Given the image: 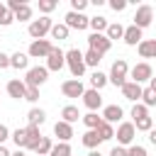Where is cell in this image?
Listing matches in <instances>:
<instances>
[{
  "instance_id": "6da1fadb",
  "label": "cell",
  "mask_w": 156,
  "mask_h": 156,
  "mask_svg": "<svg viewBox=\"0 0 156 156\" xmlns=\"http://www.w3.org/2000/svg\"><path fill=\"white\" fill-rule=\"evenodd\" d=\"M66 66H68L71 76H73L76 80H80V78H83V73H85L83 51H80V49H68V51H66Z\"/></svg>"
},
{
  "instance_id": "7a4b0ae2",
  "label": "cell",
  "mask_w": 156,
  "mask_h": 156,
  "mask_svg": "<svg viewBox=\"0 0 156 156\" xmlns=\"http://www.w3.org/2000/svg\"><path fill=\"white\" fill-rule=\"evenodd\" d=\"M127 78H129V63H127V58H117V61L112 63V68H110L107 83H112V85L122 88V85L127 83Z\"/></svg>"
},
{
  "instance_id": "3957f363",
  "label": "cell",
  "mask_w": 156,
  "mask_h": 156,
  "mask_svg": "<svg viewBox=\"0 0 156 156\" xmlns=\"http://www.w3.org/2000/svg\"><path fill=\"white\" fill-rule=\"evenodd\" d=\"M46 80H49L46 66H32V68H27V73H24V85H27V88H41Z\"/></svg>"
},
{
  "instance_id": "277c9868",
  "label": "cell",
  "mask_w": 156,
  "mask_h": 156,
  "mask_svg": "<svg viewBox=\"0 0 156 156\" xmlns=\"http://www.w3.org/2000/svg\"><path fill=\"white\" fill-rule=\"evenodd\" d=\"M51 27H54L51 17H39V20H32V22H29L27 34L32 37V41H34V39H44V37L51 32Z\"/></svg>"
},
{
  "instance_id": "5b68a950",
  "label": "cell",
  "mask_w": 156,
  "mask_h": 156,
  "mask_svg": "<svg viewBox=\"0 0 156 156\" xmlns=\"http://www.w3.org/2000/svg\"><path fill=\"white\" fill-rule=\"evenodd\" d=\"M129 78H132V83H136V85L149 83V80L154 78V68H151V63H146V61L134 63V66L129 68Z\"/></svg>"
},
{
  "instance_id": "8992f818",
  "label": "cell",
  "mask_w": 156,
  "mask_h": 156,
  "mask_svg": "<svg viewBox=\"0 0 156 156\" xmlns=\"http://www.w3.org/2000/svg\"><path fill=\"white\" fill-rule=\"evenodd\" d=\"M115 136H117V146H132L134 144V136H136V129H134V122H119L117 129H115Z\"/></svg>"
},
{
  "instance_id": "52a82bcc",
  "label": "cell",
  "mask_w": 156,
  "mask_h": 156,
  "mask_svg": "<svg viewBox=\"0 0 156 156\" xmlns=\"http://www.w3.org/2000/svg\"><path fill=\"white\" fill-rule=\"evenodd\" d=\"M151 22H154V7H151V5H139L136 12H134V22H132V24L144 32Z\"/></svg>"
},
{
  "instance_id": "ba28073f",
  "label": "cell",
  "mask_w": 156,
  "mask_h": 156,
  "mask_svg": "<svg viewBox=\"0 0 156 156\" xmlns=\"http://www.w3.org/2000/svg\"><path fill=\"white\" fill-rule=\"evenodd\" d=\"M63 20H66L63 24H66L68 29H78V32L88 29V22H90V17H88L85 12H71V10L66 12V17H63Z\"/></svg>"
},
{
  "instance_id": "9c48e42d",
  "label": "cell",
  "mask_w": 156,
  "mask_h": 156,
  "mask_svg": "<svg viewBox=\"0 0 156 156\" xmlns=\"http://www.w3.org/2000/svg\"><path fill=\"white\" fill-rule=\"evenodd\" d=\"M51 49H54V44H51L49 39H34V41L29 44L27 56H29V58H46Z\"/></svg>"
},
{
  "instance_id": "30bf717a",
  "label": "cell",
  "mask_w": 156,
  "mask_h": 156,
  "mask_svg": "<svg viewBox=\"0 0 156 156\" xmlns=\"http://www.w3.org/2000/svg\"><path fill=\"white\" fill-rule=\"evenodd\" d=\"M88 49H93V51H98V54L105 56V54L112 49V41H110L105 34H95V32H93V34L88 37Z\"/></svg>"
},
{
  "instance_id": "8fae6325",
  "label": "cell",
  "mask_w": 156,
  "mask_h": 156,
  "mask_svg": "<svg viewBox=\"0 0 156 156\" xmlns=\"http://www.w3.org/2000/svg\"><path fill=\"white\" fill-rule=\"evenodd\" d=\"M66 66V51H61L58 46H54L51 51H49V56H46V71L51 73V71H61Z\"/></svg>"
},
{
  "instance_id": "7c38bea8",
  "label": "cell",
  "mask_w": 156,
  "mask_h": 156,
  "mask_svg": "<svg viewBox=\"0 0 156 156\" xmlns=\"http://www.w3.org/2000/svg\"><path fill=\"white\" fill-rule=\"evenodd\" d=\"M61 93H63L66 98H83L85 85H83L80 80H76V78H68V80L61 83Z\"/></svg>"
},
{
  "instance_id": "4fadbf2b",
  "label": "cell",
  "mask_w": 156,
  "mask_h": 156,
  "mask_svg": "<svg viewBox=\"0 0 156 156\" xmlns=\"http://www.w3.org/2000/svg\"><path fill=\"white\" fill-rule=\"evenodd\" d=\"M83 105H85L90 112H98V110L102 107V95H100L98 90H93V88H85V93H83Z\"/></svg>"
},
{
  "instance_id": "5bb4252c",
  "label": "cell",
  "mask_w": 156,
  "mask_h": 156,
  "mask_svg": "<svg viewBox=\"0 0 156 156\" xmlns=\"http://www.w3.org/2000/svg\"><path fill=\"white\" fill-rule=\"evenodd\" d=\"M100 117H102V122H107V124H115V122H119V119L124 117V110H122L119 105H105Z\"/></svg>"
},
{
  "instance_id": "9a60e30c",
  "label": "cell",
  "mask_w": 156,
  "mask_h": 156,
  "mask_svg": "<svg viewBox=\"0 0 156 156\" xmlns=\"http://www.w3.org/2000/svg\"><path fill=\"white\" fill-rule=\"evenodd\" d=\"M24 93H27V85H24V80H20V78H12V80H7V95H10L12 100H24Z\"/></svg>"
},
{
  "instance_id": "2e32d148",
  "label": "cell",
  "mask_w": 156,
  "mask_h": 156,
  "mask_svg": "<svg viewBox=\"0 0 156 156\" xmlns=\"http://www.w3.org/2000/svg\"><path fill=\"white\" fill-rule=\"evenodd\" d=\"M119 90H122L124 100H129V102H139V100H141V90H144V88H141V85H136V83H132V80H127Z\"/></svg>"
},
{
  "instance_id": "e0dca14e",
  "label": "cell",
  "mask_w": 156,
  "mask_h": 156,
  "mask_svg": "<svg viewBox=\"0 0 156 156\" xmlns=\"http://www.w3.org/2000/svg\"><path fill=\"white\" fill-rule=\"evenodd\" d=\"M144 39V34H141V29L139 27H134V24H129V27H124V37H122V41L127 44V46H139V41Z\"/></svg>"
},
{
  "instance_id": "ac0fdd59",
  "label": "cell",
  "mask_w": 156,
  "mask_h": 156,
  "mask_svg": "<svg viewBox=\"0 0 156 156\" xmlns=\"http://www.w3.org/2000/svg\"><path fill=\"white\" fill-rule=\"evenodd\" d=\"M54 134L58 136V141H66V144H68V141L73 139V124H68V122H61V119H58V122L54 124Z\"/></svg>"
},
{
  "instance_id": "d6986e66",
  "label": "cell",
  "mask_w": 156,
  "mask_h": 156,
  "mask_svg": "<svg viewBox=\"0 0 156 156\" xmlns=\"http://www.w3.org/2000/svg\"><path fill=\"white\" fill-rule=\"evenodd\" d=\"M136 51L141 58H156V39H141Z\"/></svg>"
},
{
  "instance_id": "ffe728a7",
  "label": "cell",
  "mask_w": 156,
  "mask_h": 156,
  "mask_svg": "<svg viewBox=\"0 0 156 156\" xmlns=\"http://www.w3.org/2000/svg\"><path fill=\"white\" fill-rule=\"evenodd\" d=\"M10 68H15V71H27V68H29V56L22 54V51L10 54Z\"/></svg>"
},
{
  "instance_id": "44dd1931",
  "label": "cell",
  "mask_w": 156,
  "mask_h": 156,
  "mask_svg": "<svg viewBox=\"0 0 156 156\" xmlns=\"http://www.w3.org/2000/svg\"><path fill=\"white\" fill-rule=\"evenodd\" d=\"M44 139V134L39 132V127H29L27 124V146L24 149H29V151H34L37 146H39V141Z\"/></svg>"
},
{
  "instance_id": "7402d4cb",
  "label": "cell",
  "mask_w": 156,
  "mask_h": 156,
  "mask_svg": "<svg viewBox=\"0 0 156 156\" xmlns=\"http://www.w3.org/2000/svg\"><path fill=\"white\" fill-rule=\"evenodd\" d=\"M80 141H83V146H85V149H90V151H93V149H98V146L102 144V139H100L98 129H88V132L80 136Z\"/></svg>"
},
{
  "instance_id": "603a6c76",
  "label": "cell",
  "mask_w": 156,
  "mask_h": 156,
  "mask_svg": "<svg viewBox=\"0 0 156 156\" xmlns=\"http://www.w3.org/2000/svg\"><path fill=\"white\" fill-rule=\"evenodd\" d=\"M27 122H29V127H41V124L46 122V112H44L41 107H32V110L27 112Z\"/></svg>"
},
{
  "instance_id": "cb8c5ba5",
  "label": "cell",
  "mask_w": 156,
  "mask_h": 156,
  "mask_svg": "<svg viewBox=\"0 0 156 156\" xmlns=\"http://www.w3.org/2000/svg\"><path fill=\"white\" fill-rule=\"evenodd\" d=\"M83 115L78 112V107L76 105H66L63 110H61V122H68V124H73V122H78Z\"/></svg>"
},
{
  "instance_id": "d4e9b609",
  "label": "cell",
  "mask_w": 156,
  "mask_h": 156,
  "mask_svg": "<svg viewBox=\"0 0 156 156\" xmlns=\"http://www.w3.org/2000/svg\"><path fill=\"white\" fill-rule=\"evenodd\" d=\"M107 17H102V15H95V17H90V22H88V27L95 32V34H105V29H107Z\"/></svg>"
},
{
  "instance_id": "484cf974",
  "label": "cell",
  "mask_w": 156,
  "mask_h": 156,
  "mask_svg": "<svg viewBox=\"0 0 156 156\" xmlns=\"http://www.w3.org/2000/svg\"><path fill=\"white\" fill-rule=\"evenodd\" d=\"M105 37H107L110 41H115V39H122V37H124V27H122L119 22H112V24H107V29H105Z\"/></svg>"
},
{
  "instance_id": "4316f807",
  "label": "cell",
  "mask_w": 156,
  "mask_h": 156,
  "mask_svg": "<svg viewBox=\"0 0 156 156\" xmlns=\"http://www.w3.org/2000/svg\"><path fill=\"white\" fill-rule=\"evenodd\" d=\"M105 85H107V76H105L102 71H93V76H90V88L100 93Z\"/></svg>"
},
{
  "instance_id": "83f0119b",
  "label": "cell",
  "mask_w": 156,
  "mask_h": 156,
  "mask_svg": "<svg viewBox=\"0 0 156 156\" xmlns=\"http://www.w3.org/2000/svg\"><path fill=\"white\" fill-rule=\"evenodd\" d=\"M10 139L15 141V146H17V149H22V151H24V146H27V127L10 132Z\"/></svg>"
},
{
  "instance_id": "f1b7e54d",
  "label": "cell",
  "mask_w": 156,
  "mask_h": 156,
  "mask_svg": "<svg viewBox=\"0 0 156 156\" xmlns=\"http://www.w3.org/2000/svg\"><path fill=\"white\" fill-rule=\"evenodd\" d=\"M83 61H85V68H88V66H90V68H98V66H100V61H102V54H98V51L88 49V51L83 54Z\"/></svg>"
},
{
  "instance_id": "f546056e",
  "label": "cell",
  "mask_w": 156,
  "mask_h": 156,
  "mask_svg": "<svg viewBox=\"0 0 156 156\" xmlns=\"http://www.w3.org/2000/svg\"><path fill=\"white\" fill-rule=\"evenodd\" d=\"M49 156H73V149H71V144L58 141V144H54V146H51Z\"/></svg>"
},
{
  "instance_id": "4dcf8cb0",
  "label": "cell",
  "mask_w": 156,
  "mask_h": 156,
  "mask_svg": "<svg viewBox=\"0 0 156 156\" xmlns=\"http://www.w3.org/2000/svg\"><path fill=\"white\" fill-rule=\"evenodd\" d=\"M49 34H51V39H58V41H63V39H68V34H71V29H68V27H66V24L61 22V24H54Z\"/></svg>"
},
{
  "instance_id": "1f68e13d",
  "label": "cell",
  "mask_w": 156,
  "mask_h": 156,
  "mask_svg": "<svg viewBox=\"0 0 156 156\" xmlns=\"http://www.w3.org/2000/svg\"><path fill=\"white\" fill-rule=\"evenodd\" d=\"M80 119H83V124H85L88 129H98V127L102 124V117H100L98 112H88V115H83Z\"/></svg>"
},
{
  "instance_id": "d6a6232c",
  "label": "cell",
  "mask_w": 156,
  "mask_h": 156,
  "mask_svg": "<svg viewBox=\"0 0 156 156\" xmlns=\"http://www.w3.org/2000/svg\"><path fill=\"white\" fill-rule=\"evenodd\" d=\"M12 15H15V20H20V22H29V20H32V7H29L27 2H22Z\"/></svg>"
},
{
  "instance_id": "836d02e7",
  "label": "cell",
  "mask_w": 156,
  "mask_h": 156,
  "mask_svg": "<svg viewBox=\"0 0 156 156\" xmlns=\"http://www.w3.org/2000/svg\"><path fill=\"white\" fill-rule=\"evenodd\" d=\"M98 134H100L102 141H110V139H115V127L107 124V122H102V124L98 127Z\"/></svg>"
},
{
  "instance_id": "e575fe53",
  "label": "cell",
  "mask_w": 156,
  "mask_h": 156,
  "mask_svg": "<svg viewBox=\"0 0 156 156\" xmlns=\"http://www.w3.org/2000/svg\"><path fill=\"white\" fill-rule=\"evenodd\" d=\"M144 117H149V107L141 105V102H134V107H132V119L136 122V119H144Z\"/></svg>"
},
{
  "instance_id": "d590c367",
  "label": "cell",
  "mask_w": 156,
  "mask_h": 156,
  "mask_svg": "<svg viewBox=\"0 0 156 156\" xmlns=\"http://www.w3.org/2000/svg\"><path fill=\"white\" fill-rule=\"evenodd\" d=\"M51 146H54V141H51V136H44V139L39 141V146H37L34 151H37V156H49V151H51Z\"/></svg>"
},
{
  "instance_id": "8d00e7d4",
  "label": "cell",
  "mask_w": 156,
  "mask_h": 156,
  "mask_svg": "<svg viewBox=\"0 0 156 156\" xmlns=\"http://www.w3.org/2000/svg\"><path fill=\"white\" fill-rule=\"evenodd\" d=\"M141 105H146V107H154L156 105V93L151 90V88H144L141 90V100H139Z\"/></svg>"
},
{
  "instance_id": "74e56055",
  "label": "cell",
  "mask_w": 156,
  "mask_h": 156,
  "mask_svg": "<svg viewBox=\"0 0 156 156\" xmlns=\"http://www.w3.org/2000/svg\"><path fill=\"white\" fill-rule=\"evenodd\" d=\"M134 129H136V132H146V134H149V132L154 129V119H151V117L136 119V122H134Z\"/></svg>"
},
{
  "instance_id": "f35d334b",
  "label": "cell",
  "mask_w": 156,
  "mask_h": 156,
  "mask_svg": "<svg viewBox=\"0 0 156 156\" xmlns=\"http://www.w3.org/2000/svg\"><path fill=\"white\" fill-rule=\"evenodd\" d=\"M58 7L56 0H39V12H44V17H49V12H54Z\"/></svg>"
},
{
  "instance_id": "ab89813d",
  "label": "cell",
  "mask_w": 156,
  "mask_h": 156,
  "mask_svg": "<svg viewBox=\"0 0 156 156\" xmlns=\"http://www.w3.org/2000/svg\"><path fill=\"white\" fill-rule=\"evenodd\" d=\"M127 156H149V154L141 144H132V146H127Z\"/></svg>"
},
{
  "instance_id": "60d3db41",
  "label": "cell",
  "mask_w": 156,
  "mask_h": 156,
  "mask_svg": "<svg viewBox=\"0 0 156 156\" xmlns=\"http://www.w3.org/2000/svg\"><path fill=\"white\" fill-rule=\"evenodd\" d=\"M88 7V0H71V12H83Z\"/></svg>"
},
{
  "instance_id": "b9f144b4",
  "label": "cell",
  "mask_w": 156,
  "mask_h": 156,
  "mask_svg": "<svg viewBox=\"0 0 156 156\" xmlns=\"http://www.w3.org/2000/svg\"><path fill=\"white\" fill-rule=\"evenodd\" d=\"M24 100H27V102H37V100H39V88H27Z\"/></svg>"
},
{
  "instance_id": "7bdbcfd3",
  "label": "cell",
  "mask_w": 156,
  "mask_h": 156,
  "mask_svg": "<svg viewBox=\"0 0 156 156\" xmlns=\"http://www.w3.org/2000/svg\"><path fill=\"white\" fill-rule=\"evenodd\" d=\"M110 7L115 12H122V10H127V0H110Z\"/></svg>"
},
{
  "instance_id": "ee69618b",
  "label": "cell",
  "mask_w": 156,
  "mask_h": 156,
  "mask_svg": "<svg viewBox=\"0 0 156 156\" xmlns=\"http://www.w3.org/2000/svg\"><path fill=\"white\" fill-rule=\"evenodd\" d=\"M5 68H10V54L0 51V71H5Z\"/></svg>"
},
{
  "instance_id": "f6af8a7d",
  "label": "cell",
  "mask_w": 156,
  "mask_h": 156,
  "mask_svg": "<svg viewBox=\"0 0 156 156\" xmlns=\"http://www.w3.org/2000/svg\"><path fill=\"white\" fill-rule=\"evenodd\" d=\"M110 156H127V149L124 146H112L110 149Z\"/></svg>"
},
{
  "instance_id": "bcb514c9",
  "label": "cell",
  "mask_w": 156,
  "mask_h": 156,
  "mask_svg": "<svg viewBox=\"0 0 156 156\" xmlns=\"http://www.w3.org/2000/svg\"><path fill=\"white\" fill-rule=\"evenodd\" d=\"M7 139H10V129H7L5 124H0V144H5Z\"/></svg>"
},
{
  "instance_id": "7dc6e473",
  "label": "cell",
  "mask_w": 156,
  "mask_h": 156,
  "mask_svg": "<svg viewBox=\"0 0 156 156\" xmlns=\"http://www.w3.org/2000/svg\"><path fill=\"white\" fill-rule=\"evenodd\" d=\"M149 141H151V144H154V146H156V127H154V129H151V132H149Z\"/></svg>"
},
{
  "instance_id": "c3c4849f",
  "label": "cell",
  "mask_w": 156,
  "mask_h": 156,
  "mask_svg": "<svg viewBox=\"0 0 156 156\" xmlns=\"http://www.w3.org/2000/svg\"><path fill=\"white\" fill-rule=\"evenodd\" d=\"M10 154H12V151H10L5 144H0V156H10Z\"/></svg>"
},
{
  "instance_id": "681fc988",
  "label": "cell",
  "mask_w": 156,
  "mask_h": 156,
  "mask_svg": "<svg viewBox=\"0 0 156 156\" xmlns=\"http://www.w3.org/2000/svg\"><path fill=\"white\" fill-rule=\"evenodd\" d=\"M149 88H151V90L156 93V78H151V80H149Z\"/></svg>"
},
{
  "instance_id": "f907efd6",
  "label": "cell",
  "mask_w": 156,
  "mask_h": 156,
  "mask_svg": "<svg viewBox=\"0 0 156 156\" xmlns=\"http://www.w3.org/2000/svg\"><path fill=\"white\" fill-rule=\"evenodd\" d=\"M7 12V7H5V2H0V20H2V15Z\"/></svg>"
},
{
  "instance_id": "816d5d0a",
  "label": "cell",
  "mask_w": 156,
  "mask_h": 156,
  "mask_svg": "<svg viewBox=\"0 0 156 156\" xmlns=\"http://www.w3.org/2000/svg\"><path fill=\"white\" fill-rule=\"evenodd\" d=\"M10 156H24V151H22V149H17V151H12Z\"/></svg>"
},
{
  "instance_id": "f5cc1de1",
  "label": "cell",
  "mask_w": 156,
  "mask_h": 156,
  "mask_svg": "<svg viewBox=\"0 0 156 156\" xmlns=\"http://www.w3.org/2000/svg\"><path fill=\"white\" fill-rule=\"evenodd\" d=\"M88 156H102V154H100V151H98V149H93V151H90V154H88Z\"/></svg>"
}]
</instances>
